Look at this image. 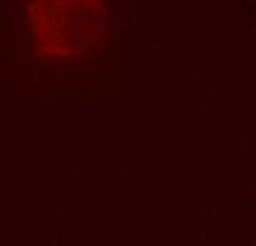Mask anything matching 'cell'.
Segmentation results:
<instances>
[{
	"label": "cell",
	"instance_id": "cell-1",
	"mask_svg": "<svg viewBox=\"0 0 256 246\" xmlns=\"http://www.w3.org/2000/svg\"><path fill=\"white\" fill-rule=\"evenodd\" d=\"M22 7L32 56L50 67L84 64L110 40V0H24Z\"/></svg>",
	"mask_w": 256,
	"mask_h": 246
}]
</instances>
